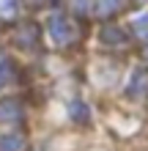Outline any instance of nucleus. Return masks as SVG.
<instances>
[{
    "label": "nucleus",
    "instance_id": "nucleus-1",
    "mask_svg": "<svg viewBox=\"0 0 148 151\" xmlns=\"http://www.w3.org/2000/svg\"><path fill=\"white\" fill-rule=\"evenodd\" d=\"M47 30H49L52 44H58V47H66V44H71V39H74V28H71V22H69V17L63 11H55L49 17Z\"/></svg>",
    "mask_w": 148,
    "mask_h": 151
},
{
    "label": "nucleus",
    "instance_id": "nucleus-2",
    "mask_svg": "<svg viewBox=\"0 0 148 151\" xmlns=\"http://www.w3.org/2000/svg\"><path fill=\"white\" fill-rule=\"evenodd\" d=\"M99 39H102L104 47H124V44L129 41L126 30H124V28H118V25H104L102 33H99Z\"/></svg>",
    "mask_w": 148,
    "mask_h": 151
},
{
    "label": "nucleus",
    "instance_id": "nucleus-3",
    "mask_svg": "<svg viewBox=\"0 0 148 151\" xmlns=\"http://www.w3.org/2000/svg\"><path fill=\"white\" fill-rule=\"evenodd\" d=\"M16 44H22L25 50H33L39 44V28L33 22H28V25H22L19 28V33H16Z\"/></svg>",
    "mask_w": 148,
    "mask_h": 151
},
{
    "label": "nucleus",
    "instance_id": "nucleus-4",
    "mask_svg": "<svg viewBox=\"0 0 148 151\" xmlns=\"http://www.w3.org/2000/svg\"><path fill=\"white\" fill-rule=\"evenodd\" d=\"M28 143H25V135L19 132H8V135H0V151H25Z\"/></svg>",
    "mask_w": 148,
    "mask_h": 151
},
{
    "label": "nucleus",
    "instance_id": "nucleus-5",
    "mask_svg": "<svg viewBox=\"0 0 148 151\" xmlns=\"http://www.w3.org/2000/svg\"><path fill=\"white\" fill-rule=\"evenodd\" d=\"M19 118H22V104L16 99L0 102V121H19Z\"/></svg>",
    "mask_w": 148,
    "mask_h": 151
},
{
    "label": "nucleus",
    "instance_id": "nucleus-6",
    "mask_svg": "<svg viewBox=\"0 0 148 151\" xmlns=\"http://www.w3.org/2000/svg\"><path fill=\"white\" fill-rule=\"evenodd\" d=\"M121 6H124V0H96V8H93V11H96L99 19H107V17H112Z\"/></svg>",
    "mask_w": 148,
    "mask_h": 151
},
{
    "label": "nucleus",
    "instance_id": "nucleus-7",
    "mask_svg": "<svg viewBox=\"0 0 148 151\" xmlns=\"http://www.w3.org/2000/svg\"><path fill=\"white\" fill-rule=\"evenodd\" d=\"M132 33H134L140 41H148V11L132 19Z\"/></svg>",
    "mask_w": 148,
    "mask_h": 151
},
{
    "label": "nucleus",
    "instance_id": "nucleus-8",
    "mask_svg": "<svg viewBox=\"0 0 148 151\" xmlns=\"http://www.w3.org/2000/svg\"><path fill=\"white\" fill-rule=\"evenodd\" d=\"M69 110H71V118H74V121H80V124H88V121H91L88 104H85V102H80V99H77V102H71V107H69Z\"/></svg>",
    "mask_w": 148,
    "mask_h": 151
},
{
    "label": "nucleus",
    "instance_id": "nucleus-9",
    "mask_svg": "<svg viewBox=\"0 0 148 151\" xmlns=\"http://www.w3.org/2000/svg\"><path fill=\"white\" fill-rule=\"evenodd\" d=\"M16 11H19V0H3L0 3V17L3 19H16Z\"/></svg>",
    "mask_w": 148,
    "mask_h": 151
},
{
    "label": "nucleus",
    "instance_id": "nucleus-10",
    "mask_svg": "<svg viewBox=\"0 0 148 151\" xmlns=\"http://www.w3.org/2000/svg\"><path fill=\"white\" fill-rule=\"evenodd\" d=\"M143 88H145V83H143V69H140V72H134V77H132V83H129L126 91H129V96H140Z\"/></svg>",
    "mask_w": 148,
    "mask_h": 151
},
{
    "label": "nucleus",
    "instance_id": "nucleus-11",
    "mask_svg": "<svg viewBox=\"0 0 148 151\" xmlns=\"http://www.w3.org/2000/svg\"><path fill=\"white\" fill-rule=\"evenodd\" d=\"M11 77H14V66H11L8 58H3V60H0V88H3Z\"/></svg>",
    "mask_w": 148,
    "mask_h": 151
},
{
    "label": "nucleus",
    "instance_id": "nucleus-12",
    "mask_svg": "<svg viewBox=\"0 0 148 151\" xmlns=\"http://www.w3.org/2000/svg\"><path fill=\"white\" fill-rule=\"evenodd\" d=\"M44 3H49V0H28V6H33V8H39V6H44Z\"/></svg>",
    "mask_w": 148,
    "mask_h": 151
},
{
    "label": "nucleus",
    "instance_id": "nucleus-13",
    "mask_svg": "<svg viewBox=\"0 0 148 151\" xmlns=\"http://www.w3.org/2000/svg\"><path fill=\"white\" fill-rule=\"evenodd\" d=\"M143 55H145V60H148V47H145V50H143Z\"/></svg>",
    "mask_w": 148,
    "mask_h": 151
}]
</instances>
